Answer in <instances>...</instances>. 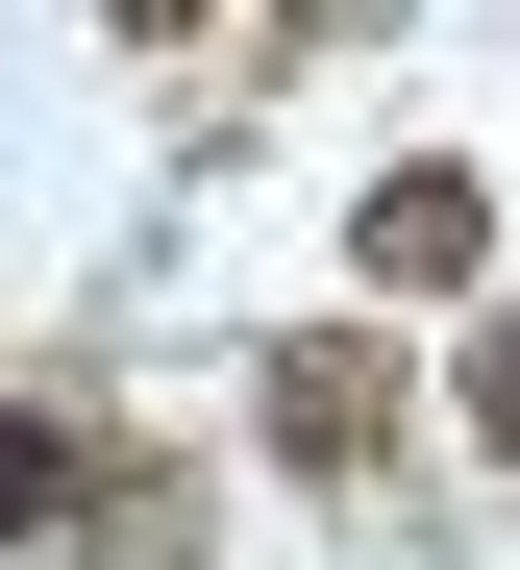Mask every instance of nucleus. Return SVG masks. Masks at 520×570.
Listing matches in <instances>:
<instances>
[{"mask_svg":"<svg viewBox=\"0 0 520 570\" xmlns=\"http://www.w3.org/2000/svg\"><path fill=\"white\" fill-rule=\"evenodd\" d=\"M496 397H520V347H496Z\"/></svg>","mask_w":520,"mask_h":570,"instance_id":"nucleus-1","label":"nucleus"}]
</instances>
